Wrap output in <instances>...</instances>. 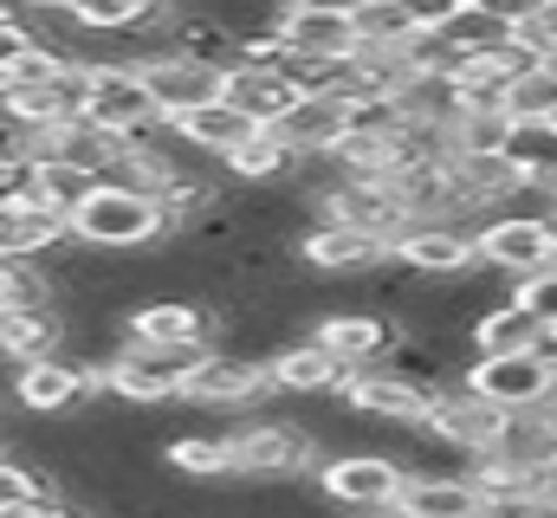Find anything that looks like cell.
Here are the masks:
<instances>
[{
	"instance_id": "1",
	"label": "cell",
	"mask_w": 557,
	"mask_h": 518,
	"mask_svg": "<svg viewBox=\"0 0 557 518\" xmlns=\"http://www.w3.org/2000/svg\"><path fill=\"white\" fill-rule=\"evenodd\" d=\"M65 227H72V240H85V247H98V254H149V247L175 240L162 201L143 195V188H131V182H98V195H91Z\"/></svg>"
},
{
	"instance_id": "2",
	"label": "cell",
	"mask_w": 557,
	"mask_h": 518,
	"mask_svg": "<svg viewBox=\"0 0 557 518\" xmlns=\"http://www.w3.org/2000/svg\"><path fill=\"white\" fill-rule=\"evenodd\" d=\"M403 480H409V467H403V454H389V447H337V454H318V467H311L318 499L337 506V513L396 506V499H403Z\"/></svg>"
},
{
	"instance_id": "3",
	"label": "cell",
	"mask_w": 557,
	"mask_h": 518,
	"mask_svg": "<svg viewBox=\"0 0 557 518\" xmlns=\"http://www.w3.org/2000/svg\"><path fill=\"white\" fill-rule=\"evenodd\" d=\"M227 447H234V480H253V486H292L318 467L311 428H292V421H240L227 428Z\"/></svg>"
},
{
	"instance_id": "4",
	"label": "cell",
	"mask_w": 557,
	"mask_h": 518,
	"mask_svg": "<svg viewBox=\"0 0 557 518\" xmlns=\"http://www.w3.org/2000/svg\"><path fill=\"white\" fill-rule=\"evenodd\" d=\"M201 357H208V350H162V344H137V337H124V344L104 357V395L137 402V408L182 402V383H188V370H195Z\"/></svg>"
},
{
	"instance_id": "5",
	"label": "cell",
	"mask_w": 557,
	"mask_h": 518,
	"mask_svg": "<svg viewBox=\"0 0 557 518\" xmlns=\"http://www.w3.org/2000/svg\"><path fill=\"white\" fill-rule=\"evenodd\" d=\"M78 65H85V118L91 124L117 130V136L162 130V111H156V98L131 59H78Z\"/></svg>"
},
{
	"instance_id": "6",
	"label": "cell",
	"mask_w": 557,
	"mask_h": 518,
	"mask_svg": "<svg viewBox=\"0 0 557 518\" xmlns=\"http://www.w3.org/2000/svg\"><path fill=\"white\" fill-rule=\"evenodd\" d=\"M124 337L162 344V350H214L221 344V305L188 298V292H156L124 311Z\"/></svg>"
},
{
	"instance_id": "7",
	"label": "cell",
	"mask_w": 557,
	"mask_h": 518,
	"mask_svg": "<svg viewBox=\"0 0 557 518\" xmlns=\"http://www.w3.org/2000/svg\"><path fill=\"white\" fill-rule=\"evenodd\" d=\"M98 395H104V370H91V363H78L65 350H52L39 363H20L13 370V388H7V402L20 415H78Z\"/></svg>"
},
{
	"instance_id": "8",
	"label": "cell",
	"mask_w": 557,
	"mask_h": 518,
	"mask_svg": "<svg viewBox=\"0 0 557 518\" xmlns=\"http://www.w3.org/2000/svg\"><path fill=\"white\" fill-rule=\"evenodd\" d=\"M473 254L499 279H525L539 266H557V221L552 214H493L473 227Z\"/></svg>"
},
{
	"instance_id": "9",
	"label": "cell",
	"mask_w": 557,
	"mask_h": 518,
	"mask_svg": "<svg viewBox=\"0 0 557 518\" xmlns=\"http://www.w3.org/2000/svg\"><path fill=\"white\" fill-rule=\"evenodd\" d=\"M273 388V370L260 363V357H247V350H227V344H214L195 370H188V383H182V402L188 408H260Z\"/></svg>"
},
{
	"instance_id": "10",
	"label": "cell",
	"mask_w": 557,
	"mask_h": 518,
	"mask_svg": "<svg viewBox=\"0 0 557 518\" xmlns=\"http://www.w3.org/2000/svg\"><path fill=\"white\" fill-rule=\"evenodd\" d=\"M337 395H344L350 415H363V421H376V428H421L428 408H434V388H421L416 377H403V370H389V363L350 370Z\"/></svg>"
},
{
	"instance_id": "11",
	"label": "cell",
	"mask_w": 557,
	"mask_h": 518,
	"mask_svg": "<svg viewBox=\"0 0 557 518\" xmlns=\"http://www.w3.org/2000/svg\"><path fill=\"white\" fill-rule=\"evenodd\" d=\"M131 65L143 72V85H149V98H156L162 124H169V118H182V111H195V104H214V98H221V78H227V65H208V59L175 52V46L143 52V59H131Z\"/></svg>"
},
{
	"instance_id": "12",
	"label": "cell",
	"mask_w": 557,
	"mask_h": 518,
	"mask_svg": "<svg viewBox=\"0 0 557 518\" xmlns=\"http://www.w3.org/2000/svg\"><path fill=\"white\" fill-rule=\"evenodd\" d=\"M499 428H506V408L499 402H486L480 388L467 383H447L434 395V408H428V421H421V434L428 441H441V447H454V454H486L493 441H499Z\"/></svg>"
},
{
	"instance_id": "13",
	"label": "cell",
	"mask_w": 557,
	"mask_h": 518,
	"mask_svg": "<svg viewBox=\"0 0 557 518\" xmlns=\"http://www.w3.org/2000/svg\"><path fill=\"white\" fill-rule=\"evenodd\" d=\"M311 337H318L344 370H363V363H383V357L396 350L403 324H396L389 311H376V305H337V311H324V318L311 324Z\"/></svg>"
},
{
	"instance_id": "14",
	"label": "cell",
	"mask_w": 557,
	"mask_h": 518,
	"mask_svg": "<svg viewBox=\"0 0 557 518\" xmlns=\"http://www.w3.org/2000/svg\"><path fill=\"white\" fill-rule=\"evenodd\" d=\"M383 259H389L383 234H363V227H344V221H311L298 234V266L318 272V279H363Z\"/></svg>"
},
{
	"instance_id": "15",
	"label": "cell",
	"mask_w": 557,
	"mask_h": 518,
	"mask_svg": "<svg viewBox=\"0 0 557 518\" xmlns=\"http://www.w3.org/2000/svg\"><path fill=\"white\" fill-rule=\"evenodd\" d=\"M389 254L403 259L409 272H421V279H460V272L480 266L473 227H460V221H409V227L389 240Z\"/></svg>"
},
{
	"instance_id": "16",
	"label": "cell",
	"mask_w": 557,
	"mask_h": 518,
	"mask_svg": "<svg viewBox=\"0 0 557 518\" xmlns=\"http://www.w3.org/2000/svg\"><path fill=\"white\" fill-rule=\"evenodd\" d=\"M552 377L557 370L545 363V350H525V357H473L460 383L480 388V395L499 402V408H539L545 388H552Z\"/></svg>"
},
{
	"instance_id": "17",
	"label": "cell",
	"mask_w": 557,
	"mask_h": 518,
	"mask_svg": "<svg viewBox=\"0 0 557 518\" xmlns=\"http://www.w3.org/2000/svg\"><path fill=\"white\" fill-rule=\"evenodd\" d=\"M278 39H285V59H357V20L350 13H324V7L285 0Z\"/></svg>"
},
{
	"instance_id": "18",
	"label": "cell",
	"mask_w": 557,
	"mask_h": 518,
	"mask_svg": "<svg viewBox=\"0 0 557 518\" xmlns=\"http://www.w3.org/2000/svg\"><path fill=\"white\" fill-rule=\"evenodd\" d=\"M545 324H539V311H525L512 292L506 298H493L473 324H467V350L473 357H525V350H545Z\"/></svg>"
},
{
	"instance_id": "19",
	"label": "cell",
	"mask_w": 557,
	"mask_h": 518,
	"mask_svg": "<svg viewBox=\"0 0 557 518\" xmlns=\"http://www.w3.org/2000/svg\"><path fill=\"white\" fill-rule=\"evenodd\" d=\"M169 130H175V143L182 149H195V156H208V162H221V156H234L253 130H267V124H253L240 104H227V98H214V104H195V111H182V118H169Z\"/></svg>"
},
{
	"instance_id": "20",
	"label": "cell",
	"mask_w": 557,
	"mask_h": 518,
	"mask_svg": "<svg viewBox=\"0 0 557 518\" xmlns=\"http://www.w3.org/2000/svg\"><path fill=\"white\" fill-rule=\"evenodd\" d=\"M267 370H273V388L278 395H337L344 388V363L305 331V337H292V344H278L273 357H267Z\"/></svg>"
},
{
	"instance_id": "21",
	"label": "cell",
	"mask_w": 557,
	"mask_h": 518,
	"mask_svg": "<svg viewBox=\"0 0 557 518\" xmlns=\"http://www.w3.org/2000/svg\"><path fill=\"white\" fill-rule=\"evenodd\" d=\"M65 350V311L59 305H0V357L20 370V363H39Z\"/></svg>"
},
{
	"instance_id": "22",
	"label": "cell",
	"mask_w": 557,
	"mask_h": 518,
	"mask_svg": "<svg viewBox=\"0 0 557 518\" xmlns=\"http://www.w3.org/2000/svg\"><path fill=\"white\" fill-rule=\"evenodd\" d=\"M396 506L409 518H486V499L467 473H409Z\"/></svg>"
},
{
	"instance_id": "23",
	"label": "cell",
	"mask_w": 557,
	"mask_h": 518,
	"mask_svg": "<svg viewBox=\"0 0 557 518\" xmlns=\"http://www.w3.org/2000/svg\"><path fill=\"white\" fill-rule=\"evenodd\" d=\"M486 454H499V460H512L525 473H545L557 460V415L552 408H506V428H499V441Z\"/></svg>"
},
{
	"instance_id": "24",
	"label": "cell",
	"mask_w": 557,
	"mask_h": 518,
	"mask_svg": "<svg viewBox=\"0 0 557 518\" xmlns=\"http://www.w3.org/2000/svg\"><path fill=\"white\" fill-rule=\"evenodd\" d=\"M59 240H72V227L46 201H7L0 208V259H46Z\"/></svg>"
},
{
	"instance_id": "25",
	"label": "cell",
	"mask_w": 557,
	"mask_h": 518,
	"mask_svg": "<svg viewBox=\"0 0 557 518\" xmlns=\"http://www.w3.org/2000/svg\"><path fill=\"white\" fill-rule=\"evenodd\" d=\"M221 98H227V104H240L253 124H278V118L298 104V91H292V78H285L278 65H227Z\"/></svg>"
},
{
	"instance_id": "26",
	"label": "cell",
	"mask_w": 557,
	"mask_h": 518,
	"mask_svg": "<svg viewBox=\"0 0 557 518\" xmlns=\"http://www.w3.org/2000/svg\"><path fill=\"white\" fill-rule=\"evenodd\" d=\"M273 130L298 149V156H331L337 136L350 130V98H298Z\"/></svg>"
},
{
	"instance_id": "27",
	"label": "cell",
	"mask_w": 557,
	"mask_h": 518,
	"mask_svg": "<svg viewBox=\"0 0 557 518\" xmlns=\"http://www.w3.org/2000/svg\"><path fill=\"white\" fill-rule=\"evenodd\" d=\"M52 156L91 169L98 182H117V175H124V156H131V136L91 124V118H65V124H59V143H52Z\"/></svg>"
},
{
	"instance_id": "28",
	"label": "cell",
	"mask_w": 557,
	"mask_h": 518,
	"mask_svg": "<svg viewBox=\"0 0 557 518\" xmlns=\"http://www.w3.org/2000/svg\"><path fill=\"white\" fill-rule=\"evenodd\" d=\"M292 169H298V149H292V143H285V136H278L273 124L253 130V136H247V143H240L234 156H221V175H227V182H247V188L285 182Z\"/></svg>"
},
{
	"instance_id": "29",
	"label": "cell",
	"mask_w": 557,
	"mask_h": 518,
	"mask_svg": "<svg viewBox=\"0 0 557 518\" xmlns=\"http://www.w3.org/2000/svg\"><path fill=\"white\" fill-rule=\"evenodd\" d=\"M91 195H98V175H91V169H78V162H65V156H39V162H33V201H46L52 214L72 221Z\"/></svg>"
},
{
	"instance_id": "30",
	"label": "cell",
	"mask_w": 557,
	"mask_h": 518,
	"mask_svg": "<svg viewBox=\"0 0 557 518\" xmlns=\"http://www.w3.org/2000/svg\"><path fill=\"white\" fill-rule=\"evenodd\" d=\"M162 467L175 473V480H234V447H227V434H175L169 447H162Z\"/></svg>"
},
{
	"instance_id": "31",
	"label": "cell",
	"mask_w": 557,
	"mask_h": 518,
	"mask_svg": "<svg viewBox=\"0 0 557 518\" xmlns=\"http://www.w3.org/2000/svg\"><path fill=\"white\" fill-rule=\"evenodd\" d=\"M499 156H506L525 182H545V175L557 169V118H512Z\"/></svg>"
},
{
	"instance_id": "32",
	"label": "cell",
	"mask_w": 557,
	"mask_h": 518,
	"mask_svg": "<svg viewBox=\"0 0 557 518\" xmlns=\"http://www.w3.org/2000/svg\"><path fill=\"white\" fill-rule=\"evenodd\" d=\"M169 46H175V52H195V59H208V65H234V59H240V33L221 26V20L201 13V7H182Z\"/></svg>"
},
{
	"instance_id": "33",
	"label": "cell",
	"mask_w": 557,
	"mask_h": 518,
	"mask_svg": "<svg viewBox=\"0 0 557 518\" xmlns=\"http://www.w3.org/2000/svg\"><path fill=\"white\" fill-rule=\"evenodd\" d=\"M350 20H357V46H376V52H403L416 39V20L403 13V0H363Z\"/></svg>"
},
{
	"instance_id": "34",
	"label": "cell",
	"mask_w": 557,
	"mask_h": 518,
	"mask_svg": "<svg viewBox=\"0 0 557 518\" xmlns=\"http://www.w3.org/2000/svg\"><path fill=\"white\" fill-rule=\"evenodd\" d=\"M506 33H512V26H506V20H493L480 0H467V7H460L447 26H441V39H447L454 52H486V46H499Z\"/></svg>"
},
{
	"instance_id": "35",
	"label": "cell",
	"mask_w": 557,
	"mask_h": 518,
	"mask_svg": "<svg viewBox=\"0 0 557 518\" xmlns=\"http://www.w3.org/2000/svg\"><path fill=\"white\" fill-rule=\"evenodd\" d=\"M506 111L512 118H557V65H532L525 78H512Z\"/></svg>"
},
{
	"instance_id": "36",
	"label": "cell",
	"mask_w": 557,
	"mask_h": 518,
	"mask_svg": "<svg viewBox=\"0 0 557 518\" xmlns=\"http://www.w3.org/2000/svg\"><path fill=\"white\" fill-rule=\"evenodd\" d=\"M52 493V480L39 473V467H26L13 447H0V506H13V499H46Z\"/></svg>"
},
{
	"instance_id": "37",
	"label": "cell",
	"mask_w": 557,
	"mask_h": 518,
	"mask_svg": "<svg viewBox=\"0 0 557 518\" xmlns=\"http://www.w3.org/2000/svg\"><path fill=\"white\" fill-rule=\"evenodd\" d=\"M143 0H72V20L85 33H131Z\"/></svg>"
},
{
	"instance_id": "38",
	"label": "cell",
	"mask_w": 557,
	"mask_h": 518,
	"mask_svg": "<svg viewBox=\"0 0 557 518\" xmlns=\"http://www.w3.org/2000/svg\"><path fill=\"white\" fill-rule=\"evenodd\" d=\"M512 298H519L525 311H539L545 331H557V266H539V272L512 279Z\"/></svg>"
},
{
	"instance_id": "39",
	"label": "cell",
	"mask_w": 557,
	"mask_h": 518,
	"mask_svg": "<svg viewBox=\"0 0 557 518\" xmlns=\"http://www.w3.org/2000/svg\"><path fill=\"white\" fill-rule=\"evenodd\" d=\"M7 201H33V156L0 149V208Z\"/></svg>"
},
{
	"instance_id": "40",
	"label": "cell",
	"mask_w": 557,
	"mask_h": 518,
	"mask_svg": "<svg viewBox=\"0 0 557 518\" xmlns=\"http://www.w3.org/2000/svg\"><path fill=\"white\" fill-rule=\"evenodd\" d=\"M403 13L416 20V33H441V26L460 13V0H403Z\"/></svg>"
},
{
	"instance_id": "41",
	"label": "cell",
	"mask_w": 557,
	"mask_h": 518,
	"mask_svg": "<svg viewBox=\"0 0 557 518\" xmlns=\"http://www.w3.org/2000/svg\"><path fill=\"white\" fill-rule=\"evenodd\" d=\"M0 518H46V499H13V506H0Z\"/></svg>"
},
{
	"instance_id": "42",
	"label": "cell",
	"mask_w": 557,
	"mask_h": 518,
	"mask_svg": "<svg viewBox=\"0 0 557 518\" xmlns=\"http://www.w3.org/2000/svg\"><path fill=\"white\" fill-rule=\"evenodd\" d=\"M344 518H409L403 506H357V513H344Z\"/></svg>"
},
{
	"instance_id": "43",
	"label": "cell",
	"mask_w": 557,
	"mask_h": 518,
	"mask_svg": "<svg viewBox=\"0 0 557 518\" xmlns=\"http://www.w3.org/2000/svg\"><path fill=\"white\" fill-rule=\"evenodd\" d=\"M298 7H324V13H357L363 0H298Z\"/></svg>"
},
{
	"instance_id": "44",
	"label": "cell",
	"mask_w": 557,
	"mask_h": 518,
	"mask_svg": "<svg viewBox=\"0 0 557 518\" xmlns=\"http://www.w3.org/2000/svg\"><path fill=\"white\" fill-rule=\"evenodd\" d=\"M20 13H33V7H72V0H13Z\"/></svg>"
},
{
	"instance_id": "45",
	"label": "cell",
	"mask_w": 557,
	"mask_h": 518,
	"mask_svg": "<svg viewBox=\"0 0 557 518\" xmlns=\"http://www.w3.org/2000/svg\"><path fill=\"white\" fill-rule=\"evenodd\" d=\"M0 149H20V143H13V124H7V118H0Z\"/></svg>"
},
{
	"instance_id": "46",
	"label": "cell",
	"mask_w": 557,
	"mask_h": 518,
	"mask_svg": "<svg viewBox=\"0 0 557 518\" xmlns=\"http://www.w3.org/2000/svg\"><path fill=\"white\" fill-rule=\"evenodd\" d=\"M460 7H467V0H460Z\"/></svg>"
},
{
	"instance_id": "47",
	"label": "cell",
	"mask_w": 557,
	"mask_h": 518,
	"mask_svg": "<svg viewBox=\"0 0 557 518\" xmlns=\"http://www.w3.org/2000/svg\"><path fill=\"white\" fill-rule=\"evenodd\" d=\"M552 65H557V59H552Z\"/></svg>"
}]
</instances>
